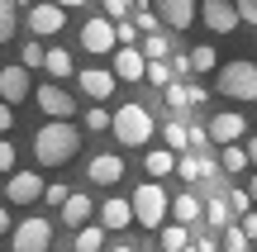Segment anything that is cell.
<instances>
[{
    "mask_svg": "<svg viewBox=\"0 0 257 252\" xmlns=\"http://www.w3.org/2000/svg\"><path fill=\"white\" fill-rule=\"evenodd\" d=\"M76 148H81V133H76V124H67V119H53V124H43V129L34 133V157L43 162V167L72 162Z\"/></svg>",
    "mask_w": 257,
    "mask_h": 252,
    "instance_id": "obj_1",
    "label": "cell"
},
{
    "mask_svg": "<svg viewBox=\"0 0 257 252\" xmlns=\"http://www.w3.org/2000/svg\"><path fill=\"white\" fill-rule=\"evenodd\" d=\"M128 205H134V224H143V228H162L167 224V214H172V200H167V190H162V181H143V186L128 195Z\"/></svg>",
    "mask_w": 257,
    "mask_h": 252,
    "instance_id": "obj_2",
    "label": "cell"
},
{
    "mask_svg": "<svg viewBox=\"0 0 257 252\" xmlns=\"http://www.w3.org/2000/svg\"><path fill=\"white\" fill-rule=\"evenodd\" d=\"M214 91L224 100H257V62L238 57V62H224L214 72Z\"/></svg>",
    "mask_w": 257,
    "mask_h": 252,
    "instance_id": "obj_3",
    "label": "cell"
},
{
    "mask_svg": "<svg viewBox=\"0 0 257 252\" xmlns=\"http://www.w3.org/2000/svg\"><path fill=\"white\" fill-rule=\"evenodd\" d=\"M110 129H114V138H119L124 148H143V143H153V129H157V124H153V114H148V105H134V100H128V105L114 110V124H110Z\"/></svg>",
    "mask_w": 257,
    "mask_h": 252,
    "instance_id": "obj_4",
    "label": "cell"
},
{
    "mask_svg": "<svg viewBox=\"0 0 257 252\" xmlns=\"http://www.w3.org/2000/svg\"><path fill=\"white\" fill-rule=\"evenodd\" d=\"M10 247L15 252H48L53 247V224H48V219H24V224L10 233Z\"/></svg>",
    "mask_w": 257,
    "mask_h": 252,
    "instance_id": "obj_5",
    "label": "cell"
},
{
    "mask_svg": "<svg viewBox=\"0 0 257 252\" xmlns=\"http://www.w3.org/2000/svg\"><path fill=\"white\" fill-rule=\"evenodd\" d=\"M34 100H38V110H43L48 119H67V124H72V114H76V95H72V91H62V86H53V81L38 86Z\"/></svg>",
    "mask_w": 257,
    "mask_h": 252,
    "instance_id": "obj_6",
    "label": "cell"
},
{
    "mask_svg": "<svg viewBox=\"0 0 257 252\" xmlns=\"http://www.w3.org/2000/svg\"><path fill=\"white\" fill-rule=\"evenodd\" d=\"M43 176L38 171H10V181H5V200L10 205H34V200H43Z\"/></svg>",
    "mask_w": 257,
    "mask_h": 252,
    "instance_id": "obj_7",
    "label": "cell"
},
{
    "mask_svg": "<svg viewBox=\"0 0 257 252\" xmlns=\"http://www.w3.org/2000/svg\"><path fill=\"white\" fill-rule=\"evenodd\" d=\"M81 48L86 53H95V57H105V53H114V48H119V38H114V24L110 19H86L81 24Z\"/></svg>",
    "mask_w": 257,
    "mask_h": 252,
    "instance_id": "obj_8",
    "label": "cell"
},
{
    "mask_svg": "<svg viewBox=\"0 0 257 252\" xmlns=\"http://www.w3.org/2000/svg\"><path fill=\"white\" fill-rule=\"evenodd\" d=\"M200 19L210 34H233L238 29V5L233 0H200Z\"/></svg>",
    "mask_w": 257,
    "mask_h": 252,
    "instance_id": "obj_9",
    "label": "cell"
},
{
    "mask_svg": "<svg viewBox=\"0 0 257 252\" xmlns=\"http://www.w3.org/2000/svg\"><path fill=\"white\" fill-rule=\"evenodd\" d=\"M62 24H67V10L53 5V0H38V5L29 10V29H34V38H53V34H62Z\"/></svg>",
    "mask_w": 257,
    "mask_h": 252,
    "instance_id": "obj_10",
    "label": "cell"
},
{
    "mask_svg": "<svg viewBox=\"0 0 257 252\" xmlns=\"http://www.w3.org/2000/svg\"><path fill=\"white\" fill-rule=\"evenodd\" d=\"M248 138V119H243L238 110H224L210 119V143H219V148H229V143H243Z\"/></svg>",
    "mask_w": 257,
    "mask_h": 252,
    "instance_id": "obj_11",
    "label": "cell"
},
{
    "mask_svg": "<svg viewBox=\"0 0 257 252\" xmlns=\"http://www.w3.org/2000/svg\"><path fill=\"white\" fill-rule=\"evenodd\" d=\"M76 86H81V95H86V100L105 105V100L114 95V72H105V67H81Z\"/></svg>",
    "mask_w": 257,
    "mask_h": 252,
    "instance_id": "obj_12",
    "label": "cell"
},
{
    "mask_svg": "<svg viewBox=\"0 0 257 252\" xmlns=\"http://www.w3.org/2000/svg\"><path fill=\"white\" fill-rule=\"evenodd\" d=\"M34 95V86H29V72L24 67H0V100L5 105H19Z\"/></svg>",
    "mask_w": 257,
    "mask_h": 252,
    "instance_id": "obj_13",
    "label": "cell"
},
{
    "mask_svg": "<svg viewBox=\"0 0 257 252\" xmlns=\"http://www.w3.org/2000/svg\"><path fill=\"white\" fill-rule=\"evenodd\" d=\"M86 176H91L95 186H119V181H124V157H119V152H100V157H91Z\"/></svg>",
    "mask_w": 257,
    "mask_h": 252,
    "instance_id": "obj_14",
    "label": "cell"
},
{
    "mask_svg": "<svg viewBox=\"0 0 257 252\" xmlns=\"http://www.w3.org/2000/svg\"><path fill=\"white\" fill-rule=\"evenodd\" d=\"M157 5V19L167 29H191L195 24V0H153Z\"/></svg>",
    "mask_w": 257,
    "mask_h": 252,
    "instance_id": "obj_15",
    "label": "cell"
},
{
    "mask_svg": "<svg viewBox=\"0 0 257 252\" xmlns=\"http://www.w3.org/2000/svg\"><path fill=\"white\" fill-rule=\"evenodd\" d=\"M148 76V57L138 48H114V81H143Z\"/></svg>",
    "mask_w": 257,
    "mask_h": 252,
    "instance_id": "obj_16",
    "label": "cell"
},
{
    "mask_svg": "<svg viewBox=\"0 0 257 252\" xmlns=\"http://www.w3.org/2000/svg\"><path fill=\"white\" fill-rule=\"evenodd\" d=\"M128 224H134V205L119 200V195H110L100 205V228H105V233H119V228H128Z\"/></svg>",
    "mask_w": 257,
    "mask_h": 252,
    "instance_id": "obj_17",
    "label": "cell"
},
{
    "mask_svg": "<svg viewBox=\"0 0 257 252\" xmlns=\"http://www.w3.org/2000/svg\"><path fill=\"white\" fill-rule=\"evenodd\" d=\"M176 171H181V181H210L214 171H219V162L200 157V152H181V157H176Z\"/></svg>",
    "mask_w": 257,
    "mask_h": 252,
    "instance_id": "obj_18",
    "label": "cell"
},
{
    "mask_svg": "<svg viewBox=\"0 0 257 252\" xmlns=\"http://www.w3.org/2000/svg\"><path fill=\"white\" fill-rule=\"evenodd\" d=\"M143 171H148L153 181L172 176V171H176V152H172V148H153V152L143 157Z\"/></svg>",
    "mask_w": 257,
    "mask_h": 252,
    "instance_id": "obj_19",
    "label": "cell"
},
{
    "mask_svg": "<svg viewBox=\"0 0 257 252\" xmlns=\"http://www.w3.org/2000/svg\"><path fill=\"white\" fill-rule=\"evenodd\" d=\"M195 219H205V205H200L195 195H176V200H172V224L191 228Z\"/></svg>",
    "mask_w": 257,
    "mask_h": 252,
    "instance_id": "obj_20",
    "label": "cell"
},
{
    "mask_svg": "<svg viewBox=\"0 0 257 252\" xmlns=\"http://www.w3.org/2000/svg\"><path fill=\"white\" fill-rule=\"evenodd\" d=\"M91 214H95L91 195H72V200H67V205H62V219H67V224H72V228H86V224H91Z\"/></svg>",
    "mask_w": 257,
    "mask_h": 252,
    "instance_id": "obj_21",
    "label": "cell"
},
{
    "mask_svg": "<svg viewBox=\"0 0 257 252\" xmlns=\"http://www.w3.org/2000/svg\"><path fill=\"white\" fill-rule=\"evenodd\" d=\"M43 72L53 76V81H67V76L76 72V67H72V53H67V48H48V57H43Z\"/></svg>",
    "mask_w": 257,
    "mask_h": 252,
    "instance_id": "obj_22",
    "label": "cell"
},
{
    "mask_svg": "<svg viewBox=\"0 0 257 252\" xmlns=\"http://www.w3.org/2000/svg\"><path fill=\"white\" fill-rule=\"evenodd\" d=\"M138 53H143L148 62H167V57H172V38L167 34H143L138 38Z\"/></svg>",
    "mask_w": 257,
    "mask_h": 252,
    "instance_id": "obj_23",
    "label": "cell"
},
{
    "mask_svg": "<svg viewBox=\"0 0 257 252\" xmlns=\"http://www.w3.org/2000/svg\"><path fill=\"white\" fill-rule=\"evenodd\" d=\"M157 243H162V252H186V247H191V228L162 224V228H157Z\"/></svg>",
    "mask_w": 257,
    "mask_h": 252,
    "instance_id": "obj_24",
    "label": "cell"
},
{
    "mask_svg": "<svg viewBox=\"0 0 257 252\" xmlns=\"http://www.w3.org/2000/svg\"><path fill=\"white\" fill-rule=\"evenodd\" d=\"M72 252H105V228H100V224L76 228V243H72Z\"/></svg>",
    "mask_w": 257,
    "mask_h": 252,
    "instance_id": "obj_25",
    "label": "cell"
},
{
    "mask_svg": "<svg viewBox=\"0 0 257 252\" xmlns=\"http://www.w3.org/2000/svg\"><path fill=\"white\" fill-rule=\"evenodd\" d=\"M219 167L229 171V176H238V171H248L252 162H248V148H243V143H229V148L219 152Z\"/></svg>",
    "mask_w": 257,
    "mask_h": 252,
    "instance_id": "obj_26",
    "label": "cell"
},
{
    "mask_svg": "<svg viewBox=\"0 0 257 252\" xmlns=\"http://www.w3.org/2000/svg\"><path fill=\"white\" fill-rule=\"evenodd\" d=\"M15 34H19V5L15 0H0V43H10Z\"/></svg>",
    "mask_w": 257,
    "mask_h": 252,
    "instance_id": "obj_27",
    "label": "cell"
},
{
    "mask_svg": "<svg viewBox=\"0 0 257 252\" xmlns=\"http://www.w3.org/2000/svg\"><path fill=\"white\" fill-rule=\"evenodd\" d=\"M205 224H214V228H229L233 224V219H229V200H224V195L205 200Z\"/></svg>",
    "mask_w": 257,
    "mask_h": 252,
    "instance_id": "obj_28",
    "label": "cell"
},
{
    "mask_svg": "<svg viewBox=\"0 0 257 252\" xmlns=\"http://www.w3.org/2000/svg\"><path fill=\"white\" fill-rule=\"evenodd\" d=\"M191 72H219V53H214L210 43H195V53H191Z\"/></svg>",
    "mask_w": 257,
    "mask_h": 252,
    "instance_id": "obj_29",
    "label": "cell"
},
{
    "mask_svg": "<svg viewBox=\"0 0 257 252\" xmlns=\"http://www.w3.org/2000/svg\"><path fill=\"white\" fill-rule=\"evenodd\" d=\"M162 138H167V148H172V152H186V148H191V129H186L181 119H172V124H167V129H162Z\"/></svg>",
    "mask_w": 257,
    "mask_h": 252,
    "instance_id": "obj_30",
    "label": "cell"
},
{
    "mask_svg": "<svg viewBox=\"0 0 257 252\" xmlns=\"http://www.w3.org/2000/svg\"><path fill=\"white\" fill-rule=\"evenodd\" d=\"M148 86H157V91H167V86L176 81V72H172V62H148V76H143Z\"/></svg>",
    "mask_w": 257,
    "mask_h": 252,
    "instance_id": "obj_31",
    "label": "cell"
},
{
    "mask_svg": "<svg viewBox=\"0 0 257 252\" xmlns=\"http://www.w3.org/2000/svg\"><path fill=\"white\" fill-rule=\"evenodd\" d=\"M81 119H86V129H91V133H105V129H110V124H114V114L105 110V105H91V110H86Z\"/></svg>",
    "mask_w": 257,
    "mask_h": 252,
    "instance_id": "obj_32",
    "label": "cell"
},
{
    "mask_svg": "<svg viewBox=\"0 0 257 252\" xmlns=\"http://www.w3.org/2000/svg\"><path fill=\"white\" fill-rule=\"evenodd\" d=\"M162 95H167V105H172V110H186V105H191V86H186V81H172Z\"/></svg>",
    "mask_w": 257,
    "mask_h": 252,
    "instance_id": "obj_33",
    "label": "cell"
},
{
    "mask_svg": "<svg viewBox=\"0 0 257 252\" xmlns=\"http://www.w3.org/2000/svg\"><path fill=\"white\" fill-rule=\"evenodd\" d=\"M43 57H48V48H43V43H24V53H19V67H24V72H34V67H43Z\"/></svg>",
    "mask_w": 257,
    "mask_h": 252,
    "instance_id": "obj_34",
    "label": "cell"
},
{
    "mask_svg": "<svg viewBox=\"0 0 257 252\" xmlns=\"http://www.w3.org/2000/svg\"><path fill=\"white\" fill-rule=\"evenodd\" d=\"M128 15H134V0H105V19L110 24H124Z\"/></svg>",
    "mask_w": 257,
    "mask_h": 252,
    "instance_id": "obj_35",
    "label": "cell"
},
{
    "mask_svg": "<svg viewBox=\"0 0 257 252\" xmlns=\"http://www.w3.org/2000/svg\"><path fill=\"white\" fill-rule=\"evenodd\" d=\"M224 252H248V233H243L238 224L224 228Z\"/></svg>",
    "mask_w": 257,
    "mask_h": 252,
    "instance_id": "obj_36",
    "label": "cell"
},
{
    "mask_svg": "<svg viewBox=\"0 0 257 252\" xmlns=\"http://www.w3.org/2000/svg\"><path fill=\"white\" fill-rule=\"evenodd\" d=\"M114 38H119V48H138V24H134V19L114 24Z\"/></svg>",
    "mask_w": 257,
    "mask_h": 252,
    "instance_id": "obj_37",
    "label": "cell"
},
{
    "mask_svg": "<svg viewBox=\"0 0 257 252\" xmlns=\"http://www.w3.org/2000/svg\"><path fill=\"white\" fill-rule=\"evenodd\" d=\"M224 200H229V214H248V209H252V195H248V190H233V195H224Z\"/></svg>",
    "mask_w": 257,
    "mask_h": 252,
    "instance_id": "obj_38",
    "label": "cell"
},
{
    "mask_svg": "<svg viewBox=\"0 0 257 252\" xmlns=\"http://www.w3.org/2000/svg\"><path fill=\"white\" fill-rule=\"evenodd\" d=\"M43 200H48V205H57V209H62V205H67V200H72V190H67V186H62V181H53V186H48V190H43Z\"/></svg>",
    "mask_w": 257,
    "mask_h": 252,
    "instance_id": "obj_39",
    "label": "cell"
},
{
    "mask_svg": "<svg viewBox=\"0 0 257 252\" xmlns=\"http://www.w3.org/2000/svg\"><path fill=\"white\" fill-rule=\"evenodd\" d=\"M238 5V24H257V0H233Z\"/></svg>",
    "mask_w": 257,
    "mask_h": 252,
    "instance_id": "obj_40",
    "label": "cell"
},
{
    "mask_svg": "<svg viewBox=\"0 0 257 252\" xmlns=\"http://www.w3.org/2000/svg\"><path fill=\"white\" fill-rule=\"evenodd\" d=\"M0 171H5V176L15 171V143H5V138H0Z\"/></svg>",
    "mask_w": 257,
    "mask_h": 252,
    "instance_id": "obj_41",
    "label": "cell"
},
{
    "mask_svg": "<svg viewBox=\"0 0 257 252\" xmlns=\"http://www.w3.org/2000/svg\"><path fill=\"white\" fill-rule=\"evenodd\" d=\"M167 62H172V72H176V76H191V53H172Z\"/></svg>",
    "mask_w": 257,
    "mask_h": 252,
    "instance_id": "obj_42",
    "label": "cell"
},
{
    "mask_svg": "<svg viewBox=\"0 0 257 252\" xmlns=\"http://www.w3.org/2000/svg\"><path fill=\"white\" fill-rule=\"evenodd\" d=\"M238 228H243V233H248V243H252V238H257V209H248V214L238 219Z\"/></svg>",
    "mask_w": 257,
    "mask_h": 252,
    "instance_id": "obj_43",
    "label": "cell"
},
{
    "mask_svg": "<svg viewBox=\"0 0 257 252\" xmlns=\"http://www.w3.org/2000/svg\"><path fill=\"white\" fill-rule=\"evenodd\" d=\"M10 129H15V110H10V105L5 100H0V138H5V133Z\"/></svg>",
    "mask_w": 257,
    "mask_h": 252,
    "instance_id": "obj_44",
    "label": "cell"
},
{
    "mask_svg": "<svg viewBox=\"0 0 257 252\" xmlns=\"http://www.w3.org/2000/svg\"><path fill=\"white\" fill-rule=\"evenodd\" d=\"M186 86H191V105H205V100H210V86H200V81H186Z\"/></svg>",
    "mask_w": 257,
    "mask_h": 252,
    "instance_id": "obj_45",
    "label": "cell"
},
{
    "mask_svg": "<svg viewBox=\"0 0 257 252\" xmlns=\"http://www.w3.org/2000/svg\"><path fill=\"white\" fill-rule=\"evenodd\" d=\"M205 143H210V129H191V148H195V152H200V148H205Z\"/></svg>",
    "mask_w": 257,
    "mask_h": 252,
    "instance_id": "obj_46",
    "label": "cell"
},
{
    "mask_svg": "<svg viewBox=\"0 0 257 252\" xmlns=\"http://www.w3.org/2000/svg\"><path fill=\"white\" fill-rule=\"evenodd\" d=\"M191 252H214V238H205V233H200V238L191 243Z\"/></svg>",
    "mask_w": 257,
    "mask_h": 252,
    "instance_id": "obj_47",
    "label": "cell"
},
{
    "mask_svg": "<svg viewBox=\"0 0 257 252\" xmlns=\"http://www.w3.org/2000/svg\"><path fill=\"white\" fill-rule=\"evenodd\" d=\"M5 233H10V209L0 205V238H5Z\"/></svg>",
    "mask_w": 257,
    "mask_h": 252,
    "instance_id": "obj_48",
    "label": "cell"
},
{
    "mask_svg": "<svg viewBox=\"0 0 257 252\" xmlns=\"http://www.w3.org/2000/svg\"><path fill=\"white\" fill-rule=\"evenodd\" d=\"M243 148H248V162L257 167V138H248V143H243Z\"/></svg>",
    "mask_w": 257,
    "mask_h": 252,
    "instance_id": "obj_49",
    "label": "cell"
},
{
    "mask_svg": "<svg viewBox=\"0 0 257 252\" xmlns=\"http://www.w3.org/2000/svg\"><path fill=\"white\" fill-rule=\"evenodd\" d=\"M53 5H62V10H76V5H86V0H53Z\"/></svg>",
    "mask_w": 257,
    "mask_h": 252,
    "instance_id": "obj_50",
    "label": "cell"
},
{
    "mask_svg": "<svg viewBox=\"0 0 257 252\" xmlns=\"http://www.w3.org/2000/svg\"><path fill=\"white\" fill-rule=\"evenodd\" d=\"M248 195H252V209H257V176L248 181Z\"/></svg>",
    "mask_w": 257,
    "mask_h": 252,
    "instance_id": "obj_51",
    "label": "cell"
},
{
    "mask_svg": "<svg viewBox=\"0 0 257 252\" xmlns=\"http://www.w3.org/2000/svg\"><path fill=\"white\" fill-rule=\"evenodd\" d=\"M105 252H134V247H124V243H119V247H105Z\"/></svg>",
    "mask_w": 257,
    "mask_h": 252,
    "instance_id": "obj_52",
    "label": "cell"
},
{
    "mask_svg": "<svg viewBox=\"0 0 257 252\" xmlns=\"http://www.w3.org/2000/svg\"><path fill=\"white\" fill-rule=\"evenodd\" d=\"M15 5H29V10H34V5H38V0H15Z\"/></svg>",
    "mask_w": 257,
    "mask_h": 252,
    "instance_id": "obj_53",
    "label": "cell"
},
{
    "mask_svg": "<svg viewBox=\"0 0 257 252\" xmlns=\"http://www.w3.org/2000/svg\"><path fill=\"white\" fill-rule=\"evenodd\" d=\"M62 252H72V247H62Z\"/></svg>",
    "mask_w": 257,
    "mask_h": 252,
    "instance_id": "obj_54",
    "label": "cell"
}]
</instances>
